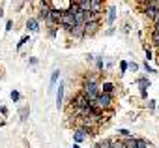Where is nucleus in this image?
Listing matches in <instances>:
<instances>
[{
    "instance_id": "nucleus-1",
    "label": "nucleus",
    "mask_w": 159,
    "mask_h": 148,
    "mask_svg": "<svg viewBox=\"0 0 159 148\" xmlns=\"http://www.w3.org/2000/svg\"><path fill=\"white\" fill-rule=\"evenodd\" d=\"M99 84L95 82L94 79H88L86 82L82 84V94H84V98H86L92 105L95 103V99H98V96H99Z\"/></svg>"
},
{
    "instance_id": "nucleus-2",
    "label": "nucleus",
    "mask_w": 159,
    "mask_h": 148,
    "mask_svg": "<svg viewBox=\"0 0 159 148\" xmlns=\"http://www.w3.org/2000/svg\"><path fill=\"white\" fill-rule=\"evenodd\" d=\"M94 105H95L98 109H109L111 105H112V96L99 92V96H98V99H95V103H94Z\"/></svg>"
},
{
    "instance_id": "nucleus-3",
    "label": "nucleus",
    "mask_w": 159,
    "mask_h": 148,
    "mask_svg": "<svg viewBox=\"0 0 159 148\" xmlns=\"http://www.w3.org/2000/svg\"><path fill=\"white\" fill-rule=\"evenodd\" d=\"M60 17H62V9L51 8V13H49L47 23H49V25H56V23H60Z\"/></svg>"
},
{
    "instance_id": "nucleus-4",
    "label": "nucleus",
    "mask_w": 159,
    "mask_h": 148,
    "mask_svg": "<svg viewBox=\"0 0 159 148\" xmlns=\"http://www.w3.org/2000/svg\"><path fill=\"white\" fill-rule=\"evenodd\" d=\"M144 13H146V17H150V19H154V17L159 13V2H157V0H155V2H152V4H148V6H146Z\"/></svg>"
},
{
    "instance_id": "nucleus-5",
    "label": "nucleus",
    "mask_w": 159,
    "mask_h": 148,
    "mask_svg": "<svg viewBox=\"0 0 159 148\" xmlns=\"http://www.w3.org/2000/svg\"><path fill=\"white\" fill-rule=\"evenodd\" d=\"M49 13H51V6H49L47 0H43V2H41V6H39V17H38V19L47 21V19H49Z\"/></svg>"
},
{
    "instance_id": "nucleus-6",
    "label": "nucleus",
    "mask_w": 159,
    "mask_h": 148,
    "mask_svg": "<svg viewBox=\"0 0 159 148\" xmlns=\"http://www.w3.org/2000/svg\"><path fill=\"white\" fill-rule=\"evenodd\" d=\"M86 135H90V130H88V128H79V130L75 131V144L82 143L84 139H86Z\"/></svg>"
},
{
    "instance_id": "nucleus-7",
    "label": "nucleus",
    "mask_w": 159,
    "mask_h": 148,
    "mask_svg": "<svg viewBox=\"0 0 159 148\" xmlns=\"http://www.w3.org/2000/svg\"><path fill=\"white\" fill-rule=\"evenodd\" d=\"M69 34L73 38H84V36H86V32H84V25H75L69 30Z\"/></svg>"
},
{
    "instance_id": "nucleus-8",
    "label": "nucleus",
    "mask_w": 159,
    "mask_h": 148,
    "mask_svg": "<svg viewBox=\"0 0 159 148\" xmlns=\"http://www.w3.org/2000/svg\"><path fill=\"white\" fill-rule=\"evenodd\" d=\"M98 26H99L98 21H90V23L84 25V32H86V34H94V32H98Z\"/></svg>"
},
{
    "instance_id": "nucleus-9",
    "label": "nucleus",
    "mask_w": 159,
    "mask_h": 148,
    "mask_svg": "<svg viewBox=\"0 0 159 148\" xmlns=\"http://www.w3.org/2000/svg\"><path fill=\"white\" fill-rule=\"evenodd\" d=\"M99 90H101L103 94H109V96H112V94H114V84H112V82H103L101 86H99Z\"/></svg>"
},
{
    "instance_id": "nucleus-10",
    "label": "nucleus",
    "mask_w": 159,
    "mask_h": 148,
    "mask_svg": "<svg viewBox=\"0 0 159 148\" xmlns=\"http://www.w3.org/2000/svg\"><path fill=\"white\" fill-rule=\"evenodd\" d=\"M81 12H90V6H92V0H79L77 2Z\"/></svg>"
},
{
    "instance_id": "nucleus-11",
    "label": "nucleus",
    "mask_w": 159,
    "mask_h": 148,
    "mask_svg": "<svg viewBox=\"0 0 159 148\" xmlns=\"http://www.w3.org/2000/svg\"><path fill=\"white\" fill-rule=\"evenodd\" d=\"M26 28L30 30V32H38V28H39V23H38V19H28V23H26Z\"/></svg>"
},
{
    "instance_id": "nucleus-12",
    "label": "nucleus",
    "mask_w": 159,
    "mask_h": 148,
    "mask_svg": "<svg viewBox=\"0 0 159 148\" xmlns=\"http://www.w3.org/2000/svg\"><path fill=\"white\" fill-rule=\"evenodd\" d=\"M90 12H92V13H95V15H99V12H101V2H99V0H92Z\"/></svg>"
},
{
    "instance_id": "nucleus-13",
    "label": "nucleus",
    "mask_w": 159,
    "mask_h": 148,
    "mask_svg": "<svg viewBox=\"0 0 159 148\" xmlns=\"http://www.w3.org/2000/svg\"><path fill=\"white\" fill-rule=\"evenodd\" d=\"M122 143V148H135V139L133 137H125L124 141H120Z\"/></svg>"
},
{
    "instance_id": "nucleus-14",
    "label": "nucleus",
    "mask_w": 159,
    "mask_h": 148,
    "mask_svg": "<svg viewBox=\"0 0 159 148\" xmlns=\"http://www.w3.org/2000/svg\"><path fill=\"white\" fill-rule=\"evenodd\" d=\"M62 99H64V86L60 84V86H58V94H56V105H58V107H62Z\"/></svg>"
},
{
    "instance_id": "nucleus-15",
    "label": "nucleus",
    "mask_w": 159,
    "mask_h": 148,
    "mask_svg": "<svg viewBox=\"0 0 159 148\" xmlns=\"http://www.w3.org/2000/svg\"><path fill=\"white\" fill-rule=\"evenodd\" d=\"M152 39H154V43H155V45H159V25H155V26H154Z\"/></svg>"
},
{
    "instance_id": "nucleus-16",
    "label": "nucleus",
    "mask_w": 159,
    "mask_h": 148,
    "mask_svg": "<svg viewBox=\"0 0 159 148\" xmlns=\"http://www.w3.org/2000/svg\"><path fill=\"white\" fill-rule=\"evenodd\" d=\"M135 148H148V143L144 139H135Z\"/></svg>"
},
{
    "instance_id": "nucleus-17",
    "label": "nucleus",
    "mask_w": 159,
    "mask_h": 148,
    "mask_svg": "<svg viewBox=\"0 0 159 148\" xmlns=\"http://www.w3.org/2000/svg\"><path fill=\"white\" fill-rule=\"evenodd\" d=\"M58 77H60V71H58V69H56V71H52V75H51V86H55V84H56Z\"/></svg>"
},
{
    "instance_id": "nucleus-18",
    "label": "nucleus",
    "mask_w": 159,
    "mask_h": 148,
    "mask_svg": "<svg viewBox=\"0 0 159 148\" xmlns=\"http://www.w3.org/2000/svg\"><path fill=\"white\" fill-rule=\"evenodd\" d=\"M94 148H111V139H107V141H101V143H98Z\"/></svg>"
},
{
    "instance_id": "nucleus-19",
    "label": "nucleus",
    "mask_w": 159,
    "mask_h": 148,
    "mask_svg": "<svg viewBox=\"0 0 159 148\" xmlns=\"http://www.w3.org/2000/svg\"><path fill=\"white\" fill-rule=\"evenodd\" d=\"M114 13H116V9L111 8V9H109V23H114Z\"/></svg>"
},
{
    "instance_id": "nucleus-20",
    "label": "nucleus",
    "mask_w": 159,
    "mask_h": 148,
    "mask_svg": "<svg viewBox=\"0 0 159 148\" xmlns=\"http://www.w3.org/2000/svg\"><path fill=\"white\" fill-rule=\"evenodd\" d=\"M118 133H120L122 137H131V133H129V131H127V130H120Z\"/></svg>"
},
{
    "instance_id": "nucleus-21",
    "label": "nucleus",
    "mask_w": 159,
    "mask_h": 148,
    "mask_svg": "<svg viewBox=\"0 0 159 148\" xmlns=\"http://www.w3.org/2000/svg\"><path fill=\"white\" fill-rule=\"evenodd\" d=\"M19 98H21V96H19V92H12V99H13V101H17Z\"/></svg>"
},
{
    "instance_id": "nucleus-22",
    "label": "nucleus",
    "mask_w": 159,
    "mask_h": 148,
    "mask_svg": "<svg viewBox=\"0 0 159 148\" xmlns=\"http://www.w3.org/2000/svg\"><path fill=\"white\" fill-rule=\"evenodd\" d=\"M26 113H28L26 109H23V111H21V116H23V120H26Z\"/></svg>"
},
{
    "instance_id": "nucleus-23",
    "label": "nucleus",
    "mask_w": 159,
    "mask_h": 148,
    "mask_svg": "<svg viewBox=\"0 0 159 148\" xmlns=\"http://www.w3.org/2000/svg\"><path fill=\"white\" fill-rule=\"evenodd\" d=\"M127 69H131V71H135V69H137V66H135V64H127Z\"/></svg>"
},
{
    "instance_id": "nucleus-24",
    "label": "nucleus",
    "mask_w": 159,
    "mask_h": 148,
    "mask_svg": "<svg viewBox=\"0 0 159 148\" xmlns=\"http://www.w3.org/2000/svg\"><path fill=\"white\" fill-rule=\"evenodd\" d=\"M142 2H146V4H152V2H155V0H142Z\"/></svg>"
},
{
    "instance_id": "nucleus-25",
    "label": "nucleus",
    "mask_w": 159,
    "mask_h": 148,
    "mask_svg": "<svg viewBox=\"0 0 159 148\" xmlns=\"http://www.w3.org/2000/svg\"><path fill=\"white\" fill-rule=\"evenodd\" d=\"M73 148H81V146H79V144H73Z\"/></svg>"
},
{
    "instance_id": "nucleus-26",
    "label": "nucleus",
    "mask_w": 159,
    "mask_h": 148,
    "mask_svg": "<svg viewBox=\"0 0 159 148\" xmlns=\"http://www.w3.org/2000/svg\"><path fill=\"white\" fill-rule=\"evenodd\" d=\"M148 148H152V146H148Z\"/></svg>"
},
{
    "instance_id": "nucleus-27",
    "label": "nucleus",
    "mask_w": 159,
    "mask_h": 148,
    "mask_svg": "<svg viewBox=\"0 0 159 148\" xmlns=\"http://www.w3.org/2000/svg\"><path fill=\"white\" fill-rule=\"evenodd\" d=\"M157 47H159V45H157Z\"/></svg>"
}]
</instances>
